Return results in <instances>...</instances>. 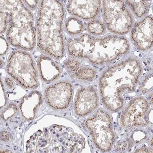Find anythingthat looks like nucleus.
I'll use <instances>...</instances> for the list:
<instances>
[{"label": "nucleus", "mask_w": 153, "mask_h": 153, "mask_svg": "<svg viewBox=\"0 0 153 153\" xmlns=\"http://www.w3.org/2000/svg\"><path fill=\"white\" fill-rule=\"evenodd\" d=\"M66 48L71 58L86 60L96 65L114 62L127 55L131 49L129 41L122 36L97 38L87 33L69 38Z\"/></svg>", "instance_id": "nucleus-1"}, {"label": "nucleus", "mask_w": 153, "mask_h": 153, "mask_svg": "<svg viewBox=\"0 0 153 153\" xmlns=\"http://www.w3.org/2000/svg\"><path fill=\"white\" fill-rule=\"evenodd\" d=\"M65 7L61 1H40L36 20L37 46L45 55L59 60L65 54Z\"/></svg>", "instance_id": "nucleus-2"}, {"label": "nucleus", "mask_w": 153, "mask_h": 153, "mask_svg": "<svg viewBox=\"0 0 153 153\" xmlns=\"http://www.w3.org/2000/svg\"><path fill=\"white\" fill-rule=\"evenodd\" d=\"M143 72L137 59L129 58L108 68L100 79V91L108 109L116 111L122 108L124 94L134 91Z\"/></svg>", "instance_id": "nucleus-3"}, {"label": "nucleus", "mask_w": 153, "mask_h": 153, "mask_svg": "<svg viewBox=\"0 0 153 153\" xmlns=\"http://www.w3.org/2000/svg\"><path fill=\"white\" fill-rule=\"evenodd\" d=\"M0 7L9 14L6 38L10 44L20 50L33 51L37 36L31 11L22 1H0Z\"/></svg>", "instance_id": "nucleus-4"}, {"label": "nucleus", "mask_w": 153, "mask_h": 153, "mask_svg": "<svg viewBox=\"0 0 153 153\" xmlns=\"http://www.w3.org/2000/svg\"><path fill=\"white\" fill-rule=\"evenodd\" d=\"M6 69L8 74L22 87L29 89L38 87L36 65L32 55L28 51H12L8 57Z\"/></svg>", "instance_id": "nucleus-5"}, {"label": "nucleus", "mask_w": 153, "mask_h": 153, "mask_svg": "<svg viewBox=\"0 0 153 153\" xmlns=\"http://www.w3.org/2000/svg\"><path fill=\"white\" fill-rule=\"evenodd\" d=\"M102 17L106 28L110 32L122 36L133 26L131 12L124 1H102Z\"/></svg>", "instance_id": "nucleus-6"}, {"label": "nucleus", "mask_w": 153, "mask_h": 153, "mask_svg": "<svg viewBox=\"0 0 153 153\" xmlns=\"http://www.w3.org/2000/svg\"><path fill=\"white\" fill-rule=\"evenodd\" d=\"M85 125L97 147L104 152L110 151L114 144L115 135L109 113L100 109L87 120Z\"/></svg>", "instance_id": "nucleus-7"}, {"label": "nucleus", "mask_w": 153, "mask_h": 153, "mask_svg": "<svg viewBox=\"0 0 153 153\" xmlns=\"http://www.w3.org/2000/svg\"><path fill=\"white\" fill-rule=\"evenodd\" d=\"M149 106L144 98H134L127 105L121 118V123L125 128L144 126L148 124L147 114Z\"/></svg>", "instance_id": "nucleus-8"}, {"label": "nucleus", "mask_w": 153, "mask_h": 153, "mask_svg": "<svg viewBox=\"0 0 153 153\" xmlns=\"http://www.w3.org/2000/svg\"><path fill=\"white\" fill-rule=\"evenodd\" d=\"M73 93V87L70 82H59L46 88L45 94L46 102L55 110H65L71 104Z\"/></svg>", "instance_id": "nucleus-9"}, {"label": "nucleus", "mask_w": 153, "mask_h": 153, "mask_svg": "<svg viewBox=\"0 0 153 153\" xmlns=\"http://www.w3.org/2000/svg\"><path fill=\"white\" fill-rule=\"evenodd\" d=\"M131 39L139 50L146 51L153 46L152 17L146 16L133 25L131 30Z\"/></svg>", "instance_id": "nucleus-10"}, {"label": "nucleus", "mask_w": 153, "mask_h": 153, "mask_svg": "<svg viewBox=\"0 0 153 153\" xmlns=\"http://www.w3.org/2000/svg\"><path fill=\"white\" fill-rule=\"evenodd\" d=\"M102 1H69L66 5L68 13L82 20L90 21L97 19L100 13Z\"/></svg>", "instance_id": "nucleus-11"}, {"label": "nucleus", "mask_w": 153, "mask_h": 153, "mask_svg": "<svg viewBox=\"0 0 153 153\" xmlns=\"http://www.w3.org/2000/svg\"><path fill=\"white\" fill-rule=\"evenodd\" d=\"M98 104L99 98L95 89L92 87H82L76 94L75 112L79 117H84L95 110Z\"/></svg>", "instance_id": "nucleus-12"}, {"label": "nucleus", "mask_w": 153, "mask_h": 153, "mask_svg": "<svg viewBox=\"0 0 153 153\" xmlns=\"http://www.w3.org/2000/svg\"><path fill=\"white\" fill-rule=\"evenodd\" d=\"M37 64L41 77L44 81L51 82L57 80L61 76V68L52 57L42 55L37 59Z\"/></svg>", "instance_id": "nucleus-13"}, {"label": "nucleus", "mask_w": 153, "mask_h": 153, "mask_svg": "<svg viewBox=\"0 0 153 153\" xmlns=\"http://www.w3.org/2000/svg\"><path fill=\"white\" fill-rule=\"evenodd\" d=\"M65 65L71 76L80 81H91L96 76L95 69L82 65L80 60L69 58L65 61Z\"/></svg>", "instance_id": "nucleus-14"}, {"label": "nucleus", "mask_w": 153, "mask_h": 153, "mask_svg": "<svg viewBox=\"0 0 153 153\" xmlns=\"http://www.w3.org/2000/svg\"><path fill=\"white\" fill-rule=\"evenodd\" d=\"M65 29L68 35L72 37L76 36L81 35L84 31L85 25L81 19L71 16L65 21Z\"/></svg>", "instance_id": "nucleus-15"}, {"label": "nucleus", "mask_w": 153, "mask_h": 153, "mask_svg": "<svg viewBox=\"0 0 153 153\" xmlns=\"http://www.w3.org/2000/svg\"><path fill=\"white\" fill-rule=\"evenodd\" d=\"M125 2L131 13L138 18L144 17L148 12L149 7L147 1H126Z\"/></svg>", "instance_id": "nucleus-16"}, {"label": "nucleus", "mask_w": 153, "mask_h": 153, "mask_svg": "<svg viewBox=\"0 0 153 153\" xmlns=\"http://www.w3.org/2000/svg\"><path fill=\"white\" fill-rule=\"evenodd\" d=\"M87 28L89 34L94 36H101L104 35L106 31L105 24L97 18L88 21Z\"/></svg>", "instance_id": "nucleus-17"}, {"label": "nucleus", "mask_w": 153, "mask_h": 153, "mask_svg": "<svg viewBox=\"0 0 153 153\" xmlns=\"http://www.w3.org/2000/svg\"><path fill=\"white\" fill-rule=\"evenodd\" d=\"M1 33H4L7 30L9 22V14L7 12L1 9Z\"/></svg>", "instance_id": "nucleus-18"}, {"label": "nucleus", "mask_w": 153, "mask_h": 153, "mask_svg": "<svg viewBox=\"0 0 153 153\" xmlns=\"http://www.w3.org/2000/svg\"><path fill=\"white\" fill-rule=\"evenodd\" d=\"M152 75L150 74L147 75L143 79L142 82L141 88L143 91H147L152 86Z\"/></svg>", "instance_id": "nucleus-19"}, {"label": "nucleus", "mask_w": 153, "mask_h": 153, "mask_svg": "<svg viewBox=\"0 0 153 153\" xmlns=\"http://www.w3.org/2000/svg\"><path fill=\"white\" fill-rule=\"evenodd\" d=\"M9 49V42L4 37H1V56L5 55Z\"/></svg>", "instance_id": "nucleus-20"}, {"label": "nucleus", "mask_w": 153, "mask_h": 153, "mask_svg": "<svg viewBox=\"0 0 153 153\" xmlns=\"http://www.w3.org/2000/svg\"><path fill=\"white\" fill-rule=\"evenodd\" d=\"M25 4L31 11L35 10L36 9L38 4H39L40 1H24Z\"/></svg>", "instance_id": "nucleus-21"}, {"label": "nucleus", "mask_w": 153, "mask_h": 153, "mask_svg": "<svg viewBox=\"0 0 153 153\" xmlns=\"http://www.w3.org/2000/svg\"><path fill=\"white\" fill-rule=\"evenodd\" d=\"M5 85L8 88L11 89L13 88L15 85L14 82L10 78L7 77L5 79Z\"/></svg>", "instance_id": "nucleus-22"}]
</instances>
